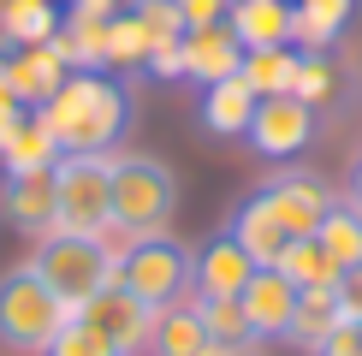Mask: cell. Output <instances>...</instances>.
<instances>
[{
  "label": "cell",
  "mask_w": 362,
  "mask_h": 356,
  "mask_svg": "<svg viewBox=\"0 0 362 356\" xmlns=\"http://www.w3.org/2000/svg\"><path fill=\"white\" fill-rule=\"evenodd\" d=\"M131 12L143 18V30H148V42H155V48H173V42L185 36V18H178L173 0H137Z\"/></svg>",
  "instance_id": "30"
},
{
  "label": "cell",
  "mask_w": 362,
  "mask_h": 356,
  "mask_svg": "<svg viewBox=\"0 0 362 356\" xmlns=\"http://www.w3.org/2000/svg\"><path fill=\"white\" fill-rule=\"evenodd\" d=\"M244 315H250V333L255 345H279L291 333V309H297V285L279 273V267H255L250 285H244Z\"/></svg>",
  "instance_id": "13"
},
{
  "label": "cell",
  "mask_w": 362,
  "mask_h": 356,
  "mask_svg": "<svg viewBox=\"0 0 362 356\" xmlns=\"http://www.w3.org/2000/svg\"><path fill=\"white\" fill-rule=\"evenodd\" d=\"M339 89V71H333V59L327 54H297V83H291V95L297 101H309V107H327V95Z\"/></svg>",
  "instance_id": "28"
},
{
  "label": "cell",
  "mask_w": 362,
  "mask_h": 356,
  "mask_svg": "<svg viewBox=\"0 0 362 356\" xmlns=\"http://www.w3.org/2000/svg\"><path fill=\"white\" fill-rule=\"evenodd\" d=\"M0 30L12 36V48L54 42L59 36V6L54 0H0Z\"/></svg>",
  "instance_id": "21"
},
{
  "label": "cell",
  "mask_w": 362,
  "mask_h": 356,
  "mask_svg": "<svg viewBox=\"0 0 362 356\" xmlns=\"http://www.w3.org/2000/svg\"><path fill=\"white\" fill-rule=\"evenodd\" d=\"M255 101H262V95L244 83V71H232V78H220V83L202 89V107H196V119H202L208 137H244Z\"/></svg>",
  "instance_id": "16"
},
{
  "label": "cell",
  "mask_w": 362,
  "mask_h": 356,
  "mask_svg": "<svg viewBox=\"0 0 362 356\" xmlns=\"http://www.w3.org/2000/svg\"><path fill=\"white\" fill-rule=\"evenodd\" d=\"M356 18V0H291V48L327 54V42Z\"/></svg>",
  "instance_id": "19"
},
{
  "label": "cell",
  "mask_w": 362,
  "mask_h": 356,
  "mask_svg": "<svg viewBox=\"0 0 362 356\" xmlns=\"http://www.w3.org/2000/svg\"><path fill=\"white\" fill-rule=\"evenodd\" d=\"M333 291H339L344 315H351V321H362V261H356V267H344V273L333 279Z\"/></svg>",
  "instance_id": "33"
},
{
  "label": "cell",
  "mask_w": 362,
  "mask_h": 356,
  "mask_svg": "<svg viewBox=\"0 0 362 356\" xmlns=\"http://www.w3.org/2000/svg\"><path fill=\"white\" fill-rule=\"evenodd\" d=\"M250 273H255L250 249L238 244L226 226L190 249V297H244Z\"/></svg>",
  "instance_id": "10"
},
{
  "label": "cell",
  "mask_w": 362,
  "mask_h": 356,
  "mask_svg": "<svg viewBox=\"0 0 362 356\" xmlns=\"http://www.w3.org/2000/svg\"><path fill=\"white\" fill-rule=\"evenodd\" d=\"M178 59H185V78H196L208 89V83L232 78V71H244V42L226 24H202V30H185L178 36Z\"/></svg>",
  "instance_id": "14"
},
{
  "label": "cell",
  "mask_w": 362,
  "mask_h": 356,
  "mask_svg": "<svg viewBox=\"0 0 362 356\" xmlns=\"http://www.w3.org/2000/svg\"><path fill=\"white\" fill-rule=\"evenodd\" d=\"M24 113H30V107L12 95V83H6V78H0V148H6V137L18 131V119H24Z\"/></svg>",
  "instance_id": "34"
},
{
  "label": "cell",
  "mask_w": 362,
  "mask_h": 356,
  "mask_svg": "<svg viewBox=\"0 0 362 356\" xmlns=\"http://www.w3.org/2000/svg\"><path fill=\"white\" fill-rule=\"evenodd\" d=\"M178 214V172L155 155H113V237L167 232Z\"/></svg>",
  "instance_id": "2"
},
{
  "label": "cell",
  "mask_w": 362,
  "mask_h": 356,
  "mask_svg": "<svg viewBox=\"0 0 362 356\" xmlns=\"http://www.w3.org/2000/svg\"><path fill=\"white\" fill-rule=\"evenodd\" d=\"M315 237H321V249L333 256L339 273H344V267H356L362 261V208L339 196L333 208H327V220L315 226Z\"/></svg>",
  "instance_id": "23"
},
{
  "label": "cell",
  "mask_w": 362,
  "mask_h": 356,
  "mask_svg": "<svg viewBox=\"0 0 362 356\" xmlns=\"http://www.w3.org/2000/svg\"><path fill=\"white\" fill-rule=\"evenodd\" d=\"M178 18H185V30H202V24H226V6L232 0H173Z\"/></svg>",
  "instance_id": "32"
},
{
  "label": "cell",
  "mask_w": 362,
  "mask_h": 356,
  "mask_svg": "<svg viewBox=\"0 0 362 356\" xmlns=\"http://www.w3.org/2000/svg\"><path fill=\"white\" fill-rule=\"evenodd\" d=\"M244 137H250V148L262 160H291V155H303L315 143V107L297 101V95H262Z\"/></svg>",
  "instance_id": "9"
},
{
  "label": "cell",
  "mask_w": 362,
  "mask_h": 356,
  "mask_svg": "<svg viewBox=\"0 0 362 356\" xmlns=\"http://www.w3.org/2000/svg\"><path fill=\"white\" fill-rule=\"evenodd\" d=\"M0 78L12 83V95H18L30 113H36V107H48L54 89L71 78V59H66V48H59V36H54V42H36V48H12L6 66H0Z\"/></svg>",
  "instance_id": "12"
},
{
  "label": "cell",
  "mask_w": 362,
  "mask_h": 356,
  "mask_svg": "<svg viewBox=\"0 0 362 356\" xmlns=\"http://www.w3.org/2000/svg\"><path fill=\"white\" fill-rule=\"evenodd\" d=\"M344 202H356V208H362V155L351 160V178H344Z\"/></svg>",
  "instance_id": "35"
},
{
  "label": "cell",
  "mask_w": 362,
  "mask_h": 356,
  "mask_svg": "<svg viewBox=\"0 0 362 356\" xmlns=\"http://www.w3.org/2000/svg\"><path fill=\"white\" fill-rule=\"evenodd\" d=\"M54 232L113 237V155H59V167H54Z\"/></svg>",
  "instance_id": "5"
},
{
  "label": "cell",
  "mask_w": 362,
  "mask_h": 356,
  "mask_svg": "<svg viewBox=\"0 0 362 356\" xmlns=\"http://www.w3.org/2000/svg\"><path fill=\"white\" fill-rule=\"evenodd\" d=\"M42 356H125V350H119V345H107V338H101L89 321H78V315H71V321L54 333V345L42 350Z\"/></svg>",
  "instance_id": "29"
},
{
  "label": "cell",
  "mask_w": 362,
  "mask_h": 356,
  "mask_svg": "<svg viewBox=\"0 0 362 356\" xmlns=\"http://www.w3.org/2000/svg\"><path fill=\"white\" fill-rule=\"evenodd\" d=\"M148 350H155V356H232V350H220L214 338H208L196 297H185V303H173V309H160V315H155Z\"/></svg>",
  "instance_id": "15"
},
{
  "label": "cell",
  "mask_w": 362,
  "mask_h": 356,
  "mask_svg": "<svg viewBox=\"0 0 362 356\" xmlns=\"http://www.w3.org/2000/svg\"><path fill=\"white\" fill-rule=\"evenodd\" d=\"M6 54H12V36H6V30H0V66H6Z\"/></svg>",
  "instance_id": "36"
},
{
  "label": "cell",
  "mask_w": 362,
  "mask_h": 356,
  "mask_svg": "<svg viewBox=\"0 0 362 356\" xmlns=\"http://www.w3.org/2000/svg\"><path fill=\"white\" fill-rule=\"evenodd\" d=\"M196 309H202V326H208V338H214L220 350H250L255 345L250 315H244L238 297H196Z\"/></svg>",
  "instance_id": "25"
},
{
  "label": "cell",
  "mask_w": 362,
  "mask_h": 356,
  "mask_svg": "<svg viewBox=\"0 0 362 356\" xmlns=\"http://www.w3.org/2000/svg\"><path fill=\"white\" fill-rule=\"evenodd\" d=\"M30 267L48 279V291L66 309H78L83 297H95L101 285H113L119 244H113V237H83V232H48V237H36Z\"/></svg>",
  "instance_id": "3"
},
{
  "label": "cell",
  "mask_w": 362,
  "mask_h": 356,
  "mask_svg": "<svg viewBox=\"0 0 362 356\" xmlns=\"http://www.w3.org/2000/svg\"><path fill=\"white\" fill-rule=\"evenodd\" d=\"M66 321H71V309L48 291V279H42L30 261H18V267L0 273V345L6 350L42 356Z\"/></svg>",
  "instance_id": "4"
},
{
  "label": "cell",
  "mask_w": 362,
  "mask_h": 356,
  "mask_svg": "<svg viewBox=\"0 0 362 356\" xmlns=\"http://www.w3.org/2000/svg\"><path fill=\"white\" fill-rule=\"evenodd\" d=\"M54 167H30V172L0 178V220H6L12 232H24V237H48L54 232Z\"/></svg>",
  "instance_id": "11"
},
{
  "label": "cell",
  "mask_w": 362,
  "mask_h": 356,
  "mask_svg": "<svg viewBox=\"0 0 362 356\" xmlns=\"http://www.w3.org/2000/svg\"><path fill=\"white\" fill-rule=\"evenodd\" d=\"M226 232H232L238 244L250 249V261H255V267H274V261H279V249L291 244V237H285V226H279L274 214H267V202L255 196V190H250V196H244V202L232 208V220H226Z\"/></svg>",
  "instance_id": "18"
},
{
  "label": "cell",
  "mask_w": 362,
  "mask_h": 356,
  "mask_svg": "<svg viewBox=\"0 0 362 356\" xmlns=\"http://www.w3.org/2000/svg\"><path fill=\"white\" fill-rule=\"evenodd\" d=\"M71 315L89 321L107 345H119L125 356H137V350H148V333H155V315H160V309H148L143 297H131V291L113 279V285H101L95 297H83Z\"/></svg>",
  "instance_id": "8"
},
{
  "label": "cell",
  "mask_w": 362,
  "mask_h": 356,
  "mask_svg": "<svg viewBox=\"0 0 362 356\" xmlns=\"http://www.w3.org/2000/svg\"><path fill=\"white\" fill-rule=\"evenodd\" d=\"M36 113L54 131L59 155H113L119 137L131 131V89L107 71H71Z\"/></svg>",
  "instance_id": "1"
},
{
  "label": "cell",
  "mask_w": 362,
  "mask_h": 356,
  "mask_svg": "<svg viewBox=\"0 0 362 356\" xmlns=\"http://www.w3.org/2000/svg\"><path fill=\"white\" fill-rule=\"evenodd\" d=\"M255 196L267 202V214L285 226V237H315V226L327 220V208L339 202V190L327 184L315 167H279L255 184Z\"/></svg>",
  "instance_id": "7"
},
{
  "label": "cell",
  "mask_w": 362,
  "mask_h": 356,
  "mask_svg": "<svg viewBox=\"0 0 362 356\" xmlns=\"http://www.w3.org/2000/svg\"><path fill=\"white\" fill-rule=\"evenodd\" d=\"M54 160H59L54 131L42 125V113H24L18 131H12L6 148H0V167H6V172H30V167H54Z\"/></svg>",
  "instance_id": "22"
},
{
  "label": "cell",
  "mask_w": 362,
  "mask_h": 356,
  "mask_svg": "<svg viewBox=\"0 0 362 356\" xmlns=\"http://www.w3.org/2000/svg\"><path fill=\"white\" fill-rule=\"evenodd\" d=\"M297 54L303 48H250L244 54V83L255 89V95H291V83H297Z\"/></svg>",
  "instance_id": "24"
},
{
  "label": "cell",
  "mask_w": 362,
  "mask_h": 356,
  "mask_svg": "<svg viewBox=\"0 0 362 356\" xmlns=\"http://www.w3.org/2000/svg\"><path fill=\"white\" fill-rule=\"evenodd\" d=\"M155 54V42H148V30L137 12H113L107 18V66H143V59Z\"/></svg>",
  "instance_id": "27"
},
{
  "label": "cell",
  "mask_w": 362,
  "mask_h": 356,
  "mask_svg": "<svg viewBox=\"0 0 362 356\" xmlns=\"http://www.w3.org/2000/svg\"><path fill=\"white\" fill-rule=\"evenodd\" d=\"M226 30L250 48H285L291 42V0H232L226 6Z\"/></svg>",
  "instance_id": "17"
},
{
  "label": "cell",
  "mask_w": 362,
  "mask_h": 356,
  "mask_svg": "<svg viewBox=\"0 0 362 356\" xmlns=\"http://www.w3.org/2000/svg\"><path fill=\"white\" fill-rule=\"evenodd\" d=\"M309 356H362V321L344 315V321H339V326H333V333H327Z\"/></svg>",
  "instance_id": "31"
},
{
  "label": "cell",
  "mask_w": 362,
  "mask_h": 356,
  "mask_svg": "<svg viewBox=\"0 0 362 356\" xmlns=\"http://www.w3.org/2000/svg\"><path fill=\"white\" fill-rule=\"evenodd\" d=\"M339 321H344V303H339L333 285H297V309H291V333H285V345L315 350Z\"/></svg>",
  "instance_id": "20"
},
{
  "label": "cell",
  "mask_w": 362,
  "mask_h": 356,
  "mask_svg": "<svg viewBox=\"0 0 362 356\" xmlns=\"http://www.w3.org/2000/svg\"><path fill=\"white\" fill-rule=\"evenodd\" d=\"M274 267L291 279V285H333V279H339V267H333V256L321 249V237H291V244L279 249Z\"/></svg>",
  "instance_id": "26"
},
{
  "label": "cell",
  "mask_w": 362,
  "mask_h": 356,
  "mask_svg": "<svg viewBox=\"0 0 362 356\" xmlns=\"http://www.w3.org/2000/svg\"><path fill=\"white\" fill-rule=\"evenodd\" d=\"M113 279L131 297H143L148 309H173V303H185V297H190V244H178L173 232L125 237V244H119Z\"/></svg>",
  "instance_id": "6"
}]
</instances>
